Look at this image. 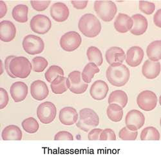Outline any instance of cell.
Segmentation results:
<instances>
[{"instance_id": "cell-14", "label": "cell", "mask_w": 161, "mask_h": 156, "mask_svg": "<svg viewBox=\"0 0 161 156\" xmlns=\"http://www.w3.org/2000/svg\"><path fill=\"white\" fill-rule=\"evenodd\" d=\"M16 35V28L14 24L7 20L0 23V39L5 43H9L14 39Z\"/></svg>"}, {"instance_id": "cell-8", "label": "cell", "mask_w": 161, "mask_h": 156, "mask_svg": "<svg viewBox=\"0 0 161 156\" xmlns=\"http://www.w3.org/2000/svg\"><path fill=\"white\" fill-rule=\"evenodd\" d=\"M67 86L72 93L75 95H81L88 89V84L85 83L82 79L81 73L79 71L71 72L67 78Z\"/></svg>"}, {"instance_id": "cell-1", "label": "cell", "mask_w": 161, "mask_h": 156, "mask_svg": "<svg viewBox=\"0 0 161 156\" xmlns=\"http://www.w3.org/2000/svg\"><path fill=\"white\" fill-rule=\"evenodd\" d=\"M106 76L108 81L114 86L123 87L129 81L130 72L123 63L115 62L107 68Z\"/></svg>"}, {"instance_id": "cell-36", "label": "cell", "mask_w": 161, "mask_h": 156, "mask_svg": "<svg viewBox=\"0 0 161 156\" xmlns=\"http://www.w3.org/2000/svg\"><path fill=\"white\" fill-rule=\"evenodd\" d=\"M138 136L137 131H131L126 127H123L119 133V137L122 140L134 141L136 140Z\"/></svg>"}, {"instance_id": "cell-46", "label": "cell", "mask_w": 161, "mask_h": 156, "mask_svg": "<svg viewBox=\"0 0 161 156\" xmlns=\"http://www.w3.org/2000/svg\"><path fill=\"white\" fill-rule=\"evenodd\" d=\"M7 13V5L3 1H0V18H3Z\"/></svg>"}, {"instance_id": "cell-20", "label": "cell", "mask_w": 161, "mask_h": 156, "mask_svg": "<svg viewBox=\"0 0 161 156\" xmlns=\"http://www.w3.org/2000/svg\"><path fill=\"white\" fill-rule=\"evenodd\" d=\"M160 63L147 60L144 62L142 67V73L147 79H155L160 75Z\"/></svg>"}, {"instance_id": "cell-22", "label": "cell", "mask_w": 161, "mask_h": 156, "mask_svg": "<svg viewBox=\"0 0 161 156\" xmlns=\"http://www.w3.org/2000/svg\"><path fill=\"white\" fill-rule=\"evenodd\" d=\"M131 18L133 22V27L130 30L131 34L134 35H143L146 32L148 27L147 19L139 14L133 15Z\"/></svg>"}, {"instance_id": "cell-7", "label": "cell", "mask_w": 161, "mask_h": 156, "mask_svg": "<svg viewBox=\"0 0 161 156\" xmlns=\"http://www.w3.org/2000/svg\"><path fill=\"white\" fill-rule=\"evenodd\" d=\"M57 115L56 106L50 101H45L37 107V116L43 124H50L55 120Z\"/></svg>"}, {"instance_id": "cell-33", "label": "cell", "mask_w": 161, "mask_h": 156, "mask_svg": "<svg viewBox=\"0 0 161 156\" xmlns=\"http://www.w3.org/2000/svg\"><path fill=\"white\" fill-rule=\"evenodd\" d=\"M21 126L24 131L29 134H34L37 133L39 128V125L37 121L32 117L24 120L21 123Z\"/></svg>"}, {"instance_id": "cell-43", "label": "cell", "mask_w": 161, "mask_h": 156, "mask_svg": "<svg viewBox=\"0 0 161 156\" xmlns=\"http://www.w3.org/2000/svg\"><path fill=\"white\" fill-rule=\"evenodd\" d=\"M15 57V56L14 55H10V56H8L5 60V63H4V66H5V71L7 72V73L8 74V75L12 78V79H16V77L13 75L12 74V73L10 72V68H9V65H10V63L11 62V60L14 59Z\"/></svg>"}, {"instance_id": "cell-45", "label": "cell", "mask_w": 161, "mask_h": 156, "mask_svg": "<svg viewBox=\"0 0 161 156\" xmlns=\"http://www.w3.org/2000/svg\"><path fill=\"white\" fill-rule=\"evenodd\" d=\"M154 24L158 28H161V9H158L153 16Z\"/></svg>"}, {"instance_id": "cell-27", "label": "cell", "mask_w": 161, "mask_h": 156, "mask_svg": "<svg viewBox=\"0 0 161 156\" xmlns=\"http://www.w3.org/2000/svg\"><path fill=\"white\" fill-rule=\"evenodd\" d=\"M29 7L23 4L18 5L14 7L12 12L13 19L20 23H25L28 21Z\"/></svg>"}, {"instance_id": "cell-44", "label": "cell", "mask_w": 161, "mask_h": 156, "mask_svg": "<svg viewBox=\"0 0 161 156\" xmlns=\"http://www.w3.org/2000/svg\"><path fill=\"white\" fill-rule=\"evenodd\" d=\"M88 1H71L73 7L77 10H83L88 5Z\"/></svg>"}, {"instance_id": "cell-25", "label": "cell", "mask_w": 161, "mask_h": 156, "mask_svg": "<svg viewBox=\"0 0 161 156\" xmlns=\"http://www.w3.org/2000/svg\"><path fill=\"white\" fill-rule=\"evenodd\" d=\"M146 54L149 60L153 62H158L161 59V41H153L147 46Z\"/></svg>"}, {"instance_id": "cell-42", "label": "cell", "mask_w": 161, "mask_h": 156, "mask_svg": "<svg viewBox=\"0 0 161 156\" xmlns=\"http://www.w3.org/2000/svg\"><path fill=\"white\" fill-rule=\"evenodd\" d=\"M103 130L101 128H93L90 131H89L88 138L89 140L93 141V140H99L100 134L101 133Z\"/></svg>"}, {"instance_id": "cell-40", "label": "cell", "mask_w": 161, "mask_h": 156, "mask_svg": "<svg viewBox=\"0 0 161 156\" xmlns=\"http://www.w3.org/2000/svg\"><path fill=\"white\" fill-rule=\"evenodd\" d=\"M9 101V97L7 91L1 87L0 88V109H3L7 107Z\"/></svg>"}, {"instance_id": "cell-41", "label": "cell", "mask_w": 161, "mask_h": 156, "mask_svg": "<svg viewBox=\"0 0 161 156\" xmlns=\"http://www.w3.org/2000/svg\"><path fill=\"white\" fill-rule=\"evenodd\" d=\"M54 140L59 141V140H74V136L72 134L67 131H60L58 133L54 136Z\"/></svg>"}, {"instance_id": "cell-29", "label": "cell", "mask_w": 161, "mask_h": 156, "mask_svg": "<svg viewBox=\"0 0 161 156\" xmlns=\"http://www.w3.org/2000/svg\"><path fill=\"white\" fill-rule=\"evenodd\" d=\"M67 78L64 76H58L50 84V87L53 93L61 95L69 89L66 83Z\"/></svg>"}, {"instance_id": "cell-26", "label": "cell", "mask_w": 161, "mask_h": 156, "mask_svg": "<svg viewBox=\"0 0 161 156\" xmlns=\"http://www.w3.org/2000/svg\"><path fill=\"white\" fill-rule=\"evenodd\" d=\"M128 101L127 94L122 90H115L112 92L109 96L108 102L110 103H117L123 109L125 108Z\"/></svg>"}, {"instance_id": "cell-38", "label": "cell", "mask_w": 161, "mask_h": 156, "mask_svg": "<svg viewBox=\"0 0 161 156\" xmlns=\"http://www.w3.org/2000/svg\"><path fill=\"white\" fill-rule=\"evenodd\" d=\"M50 3V1H31V6L37 12L45 10L49 7Z\"/></svg>"}, {"instance_id": "cell-4", "label": "cell", "mask_w": 161, "mask_h": 156, "mask_svg": "<svg viewBox=\"0 0 161 156\" xmlns=\"http://www.w3.org/2000/svg\"><path fill=\"white\" fill-rule=\"evenodd\" d=\"M10 72L16 78L26 79L32 70V65L29 60L25 57H15L9 65Z\"/></svg>"}, {"instance_id": "cell-18", "label": "cell", "mask_w": 161, "mask_h": 156, "mask_svg": "<svg viewBox=\"0 0 161 156\" xmlns=\"http://www.w3.org/2000/svg\"><path fill=\"white\" fill-rule=\"evenodd\" d=\"M109 91V87L103 81H96L92 85L90 89V94L93 99L96 100H104L107 95H108Z\"/></svg>"}, {"instance_id": "cell-34", "label": "cell", "mask_w": 161, "mask_h": 156, "mask_svg": "<svg viewBox=\"0 0 161 156\" xmlns=\"http://www.w3.org/2000/svg\"><path fill=\"white\" fill-rule=\"evenodd\" d=\"M63 70L56 65L51 66L45 73V79L48 82L51 83L58 76H64Z\"/></svg>"}, {"instance_id": "cell-5", "label": "cell", "mask_w": 161, "mask_h": 156, "mask_svg": "<svg viewBox=\"0 0 161 156\" xmlns=\"http://www.w3.org/2000/svg\"><path fill=\"white\" fill-rule=\"evenodd\" d=\"M93 8L98 17L104 22L112 21L117 12V7L112 1H96Z\"/></svg>"}, {"instance_id": "cell-12", "label": "cell", "mask_w": 161, "mask_h": 156, "mask_svg": "<svg viewBox=\"0 0 161 156\" xmlns=\"http://www.w3.org/2000/svg\"><path fill=\"white\" fill-rule=\"evenodd\" d=\"M144 123V115L138 110H131L126 116L125 124L126 127L131 131H137L143 127Z\"/></svg>"}, {"instance_id": "cell-11", "label": "cell", "mask_w": 161, "mask_h": 156, "mask_svg": "<svg viewBox=\"0 0 161 156\" xmlns=\"http://www.w3.org/2000/svg\"><path fill=\"white\" fill-rule=\"evenodd\" d=\"M30 27L34 33L44 35L48 33L51 29L52 23L48 16L38 14L31 19Z\"/></svg>"}, {"instance_id": "cell-24", "label": "cell", "mask_w": 161, "mask_h": 156, "mask_svg": "<svg viewBox=\"0 0 161 156\" xmlns=\"http://www.w3.org/2000/svg\"><path fill=\"white\" fill-rule=\"evenodd\" d=\"M23 133L19 127L15 125H10L3 128L2 133V138L3 141L22 139Z\"/></svg>"}, {"instance_id": "cell-17", "label": "cell", "mask_w": 161, "mask_h": 156, "mask_svg": "<svg viewBox=\"0 0 161 156\" xmlns=\"http://www.w3.org/2000/svg\"><path fill=\"white\" fill-rule=\"evenodd\" d=\"M28 86L23 82H16L10 88L12 98L15 102H21L25 100L28 95Z\"/></svg>"}, {"instance_id": "cell-28", "label": "cell", "mask_w": 161, "mask_h": 156, "mask_svg": "<svg viewBox=\"0 0 161 156\" xmlns=\"http://www.w3.org/2000/svg\"><path fill=\"white\" fill-rule=\"evenodd\" d=\"M108 118L113 122H119L123 117V109L117 103H110L107 107Z\"/></svg>"}, {"instance_id": "cell-31", "label": "cell", "mask_w": 161, "mask_h": 156, "mask_svg": "<svg viewBox=\"0 0 161 156\" xmlns=\"http://www.w3.org/2000/svg\"><path fill=\"white\" fill-rule=\"evenodd\" d=\"M86 55L90 62L95 63L97 66H101L103 64V54L98 48L96 46L89 47L86 51Z\"/></svg>"}, {"instance_id": "cell-13", "label": "cell", "mask_w": 161, "mask_h": 156, "mask_svg": "<svg viewBox=\"0 0 161 156\" xmlns=\"http://www.w3.org/2000/svg\"><path fill=\"white\" fill-rule=\"evenodd\" d=\"M50 16L52 19L58 23H62L68 19L70 11L67 5L62 2H57L50 7Z\"/></svg>"}, {"instance_id": "cell-10", "label": "cell", "mask_w": 161, "mask_h": 156, "mask_svg": "<svg viewBox=\"0 0 161 156\" xmlns=\"http://www.w3.org/2000/svg\"><path fill=\"white\" fill-rule=\"evenodd\" d=\"M158 98L156 94L150 90L143 91L137 98L139 107L144 111H152L156 108Z\"/></svg>"}, {"instance_id": "cell-30", "label": "cell", "mask_w": 161, "mask_h": 156, "mask_svg": "<svg viewBox=\"0 0 161 156\" xmlns=\"http://www.w3.org/2000/svg\"><path fill=\"white\" fill-rule=\"evenodd\" d=\"M100 70L97 65L93 62L88 63L84 68L83 72L81 73V76L83 81L86 83L90 84L92 82L93 76L96 74L99 73Z\"/></svg>"}, {"instance_id": "cell-9", "label": "cell", "mask_w": 161, "mask_h": 156, "mask_svg": "<svg viewBox=\"0 0 161 156\" xmlns=\"http://www.w3.org/2000/svg\"><path fill=\"white\" fill-rule=\"evenodd\" d=\"M82 43V38L77 32L70 31L65 33L60 39L59 44L61 48L68 52L77 49Z\"/></svg>"}, {"instance_id": "cell-39", "label": "cell", "mask_w": 161, "mask_h": 156, "mask_svg": "<svg viewBox=\"0 0 161 156\" xmlns=\"http://www.w3.org/2000/svg\"><path fill=\"white\" fill-rule=\"evenodd\" d=\"M99 140L106 141V140H116V135L115 132L111 128H105L103 130L99 137Z\"/></svg>"}, {"instance_id": "cell-32", "label": "cell", "mask_w": 161, "mask_h": 156, "mask_svg": "<svg viewBox=\"0 0 161 156\" xmlns=\"http://www.w3.org/2000/svg\"><path fill=\"white\" fill-rule=\"evenodd\" d=\"M140 139L142 141L145 140H160V133L158 130L153 127H147L144 128L141 133Z\"/></svg>"}, {"instance_id": "cell-47", "label": "cell", "mask_w": 161, "mask_h": 156, "mask_svg": "<svg viewBox=\"0 0 161 156\" xmlns=\"http://www.w3.org/2000/svg\"><path fill=\"white\" fill-rule=\"evenodd\" d=\"M3 73V61L2 60V73L1 75H2Z\"/></svg>"}, {"instance_id": "cell-21", "label": "cell", "mask_w": 161, "mask_h": 156, "mask_svg": "<svg viewBox=\"0 0 161 156\" xmlns=\"http://www.w3.org/2000/svg\"><path fill=\"white\" fill-rule=\"evenodd\" d=\"M133 22L128 15L119 13L114 22V28L119 33L125 34L133 27Z\"/></svg>"}, {"instance_id": "cell-2", "label": "cell", "mask_w": 161, "mask_h": 156, "mask_svg": "<svg viewBox=\"0 0 161 156\" xmlns=\"http://www.w3.org/2000/svg\"><path fill=\"white\" fill-rule=\"evenodd\" d=\"M79 31L88 38L97 37L101 31V24L98 18L92 14H86L80 18L78 23Z\"/></svg>"}, {"instance_id": "cell-23", "label": "cell", "mask_w": 161, "mask_h": 156, "mask_svg": "<svg viewBox=\"0 0 161 156\" xmlns=\"http://www.w3.org/2000/svg\"><path fill=\"white\" fill-rule=\"evenodd\" d=\"M105 58L110 65L115 62L123 63L126 59V54L121 48L113 46L106 51Z\"/></svg>"}, {"instance_id": "cell-6", "label": "cell", "mask_w": 161, "mask_h": 156, "mask_svg": "<svg viewBox=\"0 0 161 156\" xmlns=\"http://www.w3.org/2000/svg\"><path fill=\"white\" fill-rule=\"evenodd\" d=\"M22 46L26 53L32 55L42 54L45 49V43L42 39L32 34L24 37Z\"/></svg>"}, {"instance_id": "cell-3", "label": "cell", "mask_w": 161, "mask_h": 156, "mask_svg": "<svg viewBox=\"0 0 161 156\" xmlns=\"http://www.w3.org/2000/svg\"><path fill=\"white\" fill-rule=\"evenodd\" d=\"M99 124L97 114L92 109L84 108L79 111V118L76 126L85 133L90 131Z\"/></svg>"}, {"instance_id": "cell-15", "label": "cell", "mask_w": 161, "mask_h": 156, "mask_svg": "<svg viewBox=\"0 0 161 156\" xmlns=\"http://www.w3.org/2000/svg\"><path fill=\"white\" fill-rule=\"evenodd\" d=\"M31 94L36 100L42 101L45 100L49 95L47 84L41 80L34 81L31 85Z\"/></svg>"}, {"instance_id": "cell-16", "label": "cell", "mask_w": 161, "mask_h": 156, "mask_svg": "<svg viewBox=\"0 0 161 156\" xmlns=\"http://www.w3.org/2000/svg\"><path fill=\"white\" fill-rule=\"evenodd\" d=\"M144 51L139 46H132L126 52V62L130 67H137L144 58Z\"/></svg>"}, {"instance_id": "cell-35", "label": "cell", "mask_w": 161, "mask_h": 156, "mask_svg": "<svg viewBox=\"0 0 161 156\" xmlns=\"http://www.w3.org/2000/svg\"><path fill=\"white\" fill-rule=\"evenodd\" d=\"M32 65L34 72L42 73L48 66V62L43 57H36L32 60Z\"/></svg>"}, {"instance_id": "cell-19", "label": "cell", "mask_w": 161, "mask_h": 156, "mask_svg": "<svg viewBox=\"0 0 161 156\" xmlns=\"http://www.w3.org/2000/svg\"><path fill=\"white\" fill-rule=\"evenodd\" d=\"M79 118V114L75 109L72 107H66L63 108L59 114L60 122L66 126L73 125L76 123Z\"/></svg>"}, {"instance_id": "cell-37", "label": "cell", "mask_w": 161, "mask_h": 156, "mask_svg": "<svg viewBox=\"0 0 161 156\" xmlns=\"http://www.w3.org/2000/svg\"><path fill=\"white\" fill-rule=\"evenodd\" d=\"M139 9L144 14L146 15H151L155 10V5L152 2L140 1Z\"/></svg>"}]
</instances>
